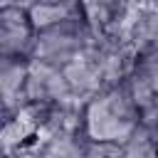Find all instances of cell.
<instances>
[{
	"mask_svg": "<svg viewBox=\"0 0 158 158\" xmlns=\"http://www.w3.org/2000/svg\"><path fill=\"white\" fill-rule=\"evenodd\" d=\"M141 128H143V111L126 89V84L106 86L81 106L79 136L89 146L114 148L128 141Z\"/></svg>",
	"mask_w": 158,
	"mask_h": 158,
	"instance_id": "obj_1",
	"label": "cell"
},
{
	"mask_svg": "<svg viewBox=\"0 0 158 158\" xmlns=\"http://www.w3.org/2000/svg\"><path fill=\"white\" fill-rule=\"evenodd\" d=\"M94 42H96V37H94V32L86 25L84 12H81L74 20H67L57 27L37 32L32 59L42 62V64H49L54 69H64L77 57H81L89 47H94Z\"/></svg>",
	"mask_w": 158,
	"mask_h": 158,
	"instance_id": "obj_2",
	"label": "cell"
},
{
	"mask_svg": "<svg viewBox=\"0 0 158 158\" xmlns=\"http://www.w3.org/2000/svg\"><path fill=\"white\" fill-rule=\"evenodd\" d=\"M37 30L30 20L27 5H2L0 7V57L2 59H25L35 54Z\"/></svg>",
	"mask_w": 158,
	"mask_h": 158,
	"instance_id": "obj_3",
	"label": "cell"
},
{
	"mask_svg": "<svg viewBox=\"0 0 158 158\" xmlns=\"http://www.w3.org/2000/svg\"><path fill=\"white\" fill-rule=\"evenodd\" d=\"M27 72H30V62H25V59H2V67H0V86H2L5 118L7 116H15V114H20L25 109Z\"/></svg>",
	"mask_w": 158,
	"mask_h": 158,
	"instance_id": "obj_4",
	"label": "cell"
},
{
	"mask_svg": "<svg viewBox=\"0 0 158 158\" xmlns=\"http://www.w3.org/2000/svg\"><path fill=\"white\" fill-rule=\"evenodd\" d=\"M27 12H30V20L35 25L37 32L42 30H49V27H57L67 20H74L81 15V5L79 2H32L27 5Z\"/></svg>",
	"mask_w": 158,
	"mask_h": 158,
	"instance_id": "obj_5",
	"label": "cell"
},
{
	"mask_svg": "<svg viewBox=\"0 0 158 158\" xmlns=\"http://www.w3.org/2000/svg\"><path fill=\"white\" fill-rule=\"evenodd\" d=\"M106 158H158L156 133L148 128H141L128 141H123L114 148H106Z\"/></svg>",
	"mask_w": 158,
	"mask_h": 158,
	"instance_id": "obj_6",
	"label": "cell"
},
{
	"mask_svg": "<svg viewBox=\"0 0 158 158\" xmlns=\"http://www.w3.org/2000/svg\"><path fill=\"white\" fill-rule=\"evenodd\" d=\"M156 143H158V131H156Z\"/></svg>",
	"mask_w": 158,
	"mask_h": 158,
	"instance_id": "obj_7",
	"label": "cell"
}]
</instances>
